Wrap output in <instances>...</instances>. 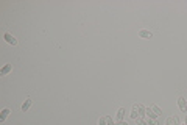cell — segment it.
Segmentation results:
<instances>
[{
  "label": "cell",
  "mask_w": 187,
  "mask_h": 125,
  "mask_svg": "<svg viewBox=\"0 0 187 125\" xmlns=\"http://www.w3.org/2000/svg\"><path fill=\"white\" fill-rule=\"evenodd\" d=\"M145 114L150 117V119H156V117H158V116H156V113L151 110V108H147V110H145Z\"/></svg>",
  "instance_id": "cell-9"
},
{
  "label": "cell",
  "mask_w": 187,
  "mask_h": 125,
  "mask_svg": "<svg viewBox=\"0 0 187 125\" xmlns=\"http://www.w3.org/2000/svg\"><path fill=\"white\" fill-rule=\"evenodd\" d=\"M31 102H33L31 98H27V100L22 103V111H23V113H25V111H28V108L31 106Z\"/></svg>",
  "instance_id": "cell-6"
},
{
  "label": "cell",
  "mask_w": 187,
  "mask_h": 125,
  "mask_svg": "<svg viewBox=\"0 0 187 125\" xmlns=\"http://www.w3.org/2000/svg\"><path fill=\"white\" fill-rule=\"evenodd\" d=\"M129 116H131V119H134V120H136V119H137V117H139V113H137V110H133Z\"/></svg>",
  "instance_id": "cell-12"
},
{
  "label": "cell",
  "mask_w": 187,
  "mask_h": 125,
  "mask_svg": "<svg viewBox=\"0 0 187 125\" xmlns=\"http://www.w3.org/2000/svg\"><path fill=\"white\" fill-rule=\"evenodd\" d=\"M186 125H187V117H186Z\"/></svg>",
  "instance_id": "cell-17"
},
{
  "label": "cell",
  "mask_w": 187,
  "mask_h": 125,
  "mask_svg": "<svg viewBox=\"0 0 187 125\" xmlns=\"http://www.w3.org/2000/svg\"><path fill=\"white\" fill-rule=\"evenodd\" d=\"M8 114H9V110H8V108L2 110V114H0V122H5V119L8 117Z\"/></svg>",
  "instance_id": "cell-8"
},
{
  "label": "cell",
  "mask_w": 187,
  "mask_h": 125,
  "mask_svg": "<svg viewBox=\"0 0 187 125\" xmlns=\"http://www.w3.org/2000/svg\"><path fill=\"white\" fill-rule=\"evenodd\" d=\"M178 106H179V110L181 111H187V100L184 97H179L178 98Z\"/></svg>",
  "instance_id": "cell-3"
},
{
  "label": "cell",
  "mask_w": 187,
  "mask_h": 125,
  "mask_svg": "<svg viewBox=\"0 0 187 125\" xmlns=\"http://www.w3.org/2000/svg\"><path fill=\"white\" fill-rule=\"evenodd\" d=\"M115 125H128V124H126V122H123V120H120V122H117Z\"/></svg>",
  "instance_id": "cell-16"
},
{
  "label": "cell",
  "mask_w": 187,
  "mask_h": 125,
  "mask_svg": "<svg viewBox=\"0 0 187 125\" xmlns=\"http://www.w3.org/2000/svg\"><path fill=\"white\" fill-rule=\"evenodd\" d=\"M106 122H108V125H115L112 122V117H109V116H106Z\"/></svg>",
  "instance_id": "cell-15"
},
{
  "label": "cell",
  "mask_w": 187,
  "mask_h": 125,
  "mask_svg": "<svg viewBox=\"0 0 187 125\" xmlns=\"http://www.w3.org/2000/svg\"><path fill=\"white\" fill-rule=\"evenodd\" d=\"M165 125H175V124H173V117H167Z\"/></svg>",
  "instance_id": "cell-14"
},
{
  "label": "cell",
  "mask_w": 187,
  "mask_h": 125,
  "mask_svg": "<svg viewBox=\"0 0 187 125\" xmlns=\"http://www.w3.org/2000/svg\"><path fill=\"white\" fill-rule=\"evenodd\" d=\"M139 38L150 39V38H153V35H151V31H148V30H140L139 31Z\"/></svg>",
  "instance_id": "cell-4"
},
{
  "label": "cell",
  "mask_w": 187,
  "mask_h": 125,
  "mask_svg": "<svg viewBox=\"0 0 187 125\" xmlns=\"http://www.w3.org/2000/svg\"><path fill=\"white\" fill-rule=\"evenodd\" d=\"M123 116H125V108H119V111H117V122L123 120Z\"/></svg>",
  "instance_id": "cell-7"
},
{
  "label": "cell",
  "mask_w": 187,
  "mask_h": 125,
  "mask_svg": "<svg viewBox=\"0 0 187 125\" xmlns=\"http://www.w3.org/2000/svg\"><path fill=\"white\" fill-rule=\"evenodd\" d=\"M98 125H108V122H106V116L105 117H100V119H98Z\"/></svg>",
  "instance_id": "cell-13"
},
{
  "label": "cell",
  "mask_w": 187,
  "mask_h": 125,
  "mask_svg": "<svg viewBox=\"0 0 187 125\" xmlns=\"http://www.w3.org/2000/svg\"><path fill=\"white\" fill-rule=\"evenodd\" d=\"M133 110H137L139 117H143V116H145V110H147V108L143 106L142 103H134V105H133Z\"/></svg>",
  "instance_id": "cell-1"
},
{
  "label": "cell",
  "mask_w": 187,
  "mask_h": 125,
  "mask_svg": "<svg viewBox=\"0 0 187 125\" xmlns=\"http://www.w3.org/2000/svg\"><path fill=\"white\" fill-rule=\"evenodd\" d=\"M184 125H186V124H184Z\"/></svg>",
  "instance_id": "cell-18"
},
{
  "label": "cell",
  "mask_w": 187,
  "mask_h": 125,
  "mask_svg": "<svg viewBox=\"0 0 187 125\" xmlns=\"http://www.w3.org/2000/svg\"><path fill=\"white\" fill-rule=\"evenodd\" d=\"M151 110L156 113V116H161V114H162V110L158 106V105H153V106H151Z\"/></svg>",
  "instance_id": "cell-10"
},
{
  "label": "cell",
  "mask_w": 187,
  "mask_h": 125,
  "mask_svg": "<svg viewBox=\"0 0 187 125\" xmlns=\"http://www.w3.org/2000/svg\"><path fill=\"white\" fill-rule=\"evenodd\" d=\"M136 122H137V125H148V124H147V120L143 119V117H137V119H136Z\"/></svg>",
  "instance_id": "cell-11"
},
{
  "label": "cell",
  "mask_w": 187,
  "mask_h": 125,
  "mask_svg": "<svg viewBox=\"0 0 187 125\" xmlns=\"http://www.w3.org/2000/svg\"><path fill=\"white\" fill-rule=\"evenodd\" d=\"M11 70H13V64H5L2 67V70H0V75H6V74H9Z\"/></svg>",
  "instance_id": "cell-5"
},
{
  "label": "cell",
  "mask_w": 187,
  "mask_h": 125,
  "mask_svg": "<svg viewBox=\"0 0 187 125\" xmlns=\"http://www.w3.org/2000/svg\"><path fill=\"white\" fill-rule=\"evenodd\" d=\"M3 38H5V41L8 42V44H11V45H16V44H17V39H16L14 36L11 35V33H5V35H3Z\"/></svg>",
  "instance_id": "cell-2"
}]
</instances>
